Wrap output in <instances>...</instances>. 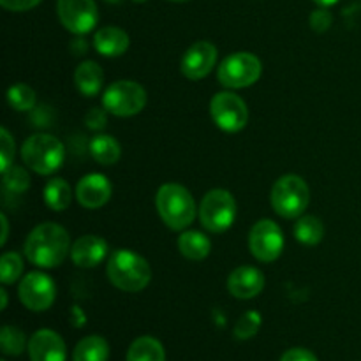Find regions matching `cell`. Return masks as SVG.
Wrapping results in <instances>:
<instances>
[{"label":"cell","instance_id":"1","mask_svg":"<svg viewBox=\"0 0 361 361\" xmlns=\"http://www.w3.org/2000/svg\"><path fill=\"white\" fill-rule=\"evenodd\" d=\"M69 233L55 222H42L32 229L23 245V254L34 267L56 268L71 254Z\"/></svg>","mask_w":361,"mask_h":361},{"label":"cell","instance_id":"2","mask_svg":"<svg viewBox=\"0 0 361 361\" xmlns=\"http://www.w3.org/2000/svg\"><path fill=\"white\" fill-rule=\"evenodd\" d=\"M108 279L116 289L140 293L150 284L152 268L143 256L130 249H118L108 259Z\"/></svg>","mask_w":361,"mask_h":361},{"label":"cell","instance_id":"3","mask_svg":"<svg viewBox=\"0 0 361 361\" xmlns=\"http://www.w3.org/2000/svg\"><path fill=\"white\" fill-rule=\"evenodd\" d=\"M155 207L162 222L173 231H183L196 221V201L192 194L180 183L161 185L155 194Z\"/></svg>","mask_w":361,"mask_h":361},{"label":"cell","instance_id":"4","mask_svg":"<svg viewBox=\"0 0 361 361\" xmlns=\"http://www.w3.org/2000/svg\"><path fill=\"white\" fill-rule=\"evenodd\" d=\"M25 166L37 175H53L66 161V148L59 137L51 134H34L21 147Z\"/></svg>","mask_w":361,"mask_h":361},{"label":"cell","instance_id":"5","mask_svg":"<svg viewBox=\"0 0 361 361\" xmlns=\"http://www.w3.org/2000/svg\"><path fill=\"white\" fill-rule=\"evenodd\" d=\"M310 203V190L305 180L298 175H284L271 189V207L284 219H298Z\"/></svg>","mask_w":361,"mask_h":361},{"label":"cell","instance_id":"6","mask_svg":"<svg viewBox=\"0 0 361 361\" xmlns=\"http://www.w3.org/2000/svg\"><path fill=\"white\" fill-rule=\"evenodd\" d=\"M238 207L233 194L226 189H212L200 204V221L210 233H224L235 224Z\"/></svg>","mask_w":361,"mask_h":361},{"label":"cell","instance_id":"7","mask_svg":"<svg viewBox=\"0 0 361 361\" xmlns=\"http://www.w3.org/2000/svg\"><path fill=\"white\" fill-rule=\"evenodd\" d=\"M263 73V63L254 53L236 51L226 56L217 71V78L226 88H247L256 83Z\"/></svg>","mask_w":361,"mask_h":361},{"label":"cell","instance_id":"8","mask_svg":"<svg viewBox=\"0 0 361 361\" xmlns=\"http://www.w3.org/2000/svg\"><path fill=\"white\" fill-rule=\"evenodd\" d=\"M147 106V92L140 83L118 80L106 88L102 95V108L115 116H134Z\"/></svg>","mask_w":361,"mask_h":361},{"label":"cell","instance_id":"9","mask_svg":"<svg viewBox=\"0 0 361 361\" xmlns=\"http://www.w3.org/2000/svg\"><path fill=\"white\" fill-rule=\"evenodd\" d=\"M210 116L219 129L235 134L245 129L249 122V108L235 92H219L210 101Z\"/></svg>","mask_w":361,"mask_h":361},{"label":"cell","instance_id":"10","mask_svg":"<svg viewBox=\"0 0 361 361\" xmlns=\"http://www.w3.org/2000/svg\"><path fill=\"white\" fill-rule=\"evenodd\" d=\"M249 250L261 263H274L284 250V235L277 222L261 219L249 233Z\"/></svg>","mask_w":361,"mask_h":361},{"label":"cell","instance_id":"11","mask_svg":"<svg viewBox=\"0 0 361 361\" xmlns=\"http://www.w3.org/2000/svg\"><path fill=\"white\" fill-rule=\"evenodd\" d=\"M18 296L23 307L32 312H44L55 303L56 286L49 275L42 271H30L21 279Z\"/></svg>","mask_w":361,"mask_h":361},{"label":"cell","instance_id":"12","mask_svg":"<svg viewBox=\"0 0 361 361\" xmlns=\"http://www.w3.org/2000/svg\"><path fill=\"white\" fill-rule=\"evenodd\" d=\"M56 14L63 28L76 35H85L94 30L99 20V11L94 0H59Z\"/></svg>","mask_w":361,"mask_h":361},{"label":"cell","instance_id":"13","mask_svg":"<svg viewBox=\"0 0 361 361\" xmlns=\"http://www.w3.org/2000/svg\"><path fill=\"white\" fill-rule=\"evenodd\" d=\"M217 63V48L208 41H197L183 53L180 71L187 80L200 81L212 73Z\"/></svg>","mask_w":361,"mask_h":361},{"label":"cell","instance_id":"14","mask_svg":"<svg viewBox=\"0 0 361 361\" xmlns=\"http://www.w3.org/2000/svg\"><path fill=\"white\" fill-rule=\"evenodd\" d=\"M113 187L108 176L101 173H90L83 176L76 185V197L81 207L88 210H97L102 208L109 200H111Z\"/></svg>","mask_w":361,"mask_h":361},{"label":"cell","instance_id":"15","mask_svg":"<svg viewBox=\"0 0 361 361\" xmlns=\"http://www.w3.org/2000/svg\"><path fill=\"white\" fill-rule=\"evenodd\" d=\"M30 361H67V348L63 338L53 330H39L28 341Z\"/></svg>","mask_w":361,"mask_h":361},{"label":"cell","instance_id":"16","mask_svg":"<svg viewBox=\"0 0 361 361\" xmlns=\"http://www.w3.org/2000/svg\"><path fill=\"white\" fill-rule=\"evenodd\" d=\"M108 242L102 236H80L71 247V259L80 268H95L108 257Z\"/></svg>","mask_w":361,"mask_h":361},{"label":"cell","instance_id":"17","mask_svg":"<svg viewBox=\"0 0 361 361\" xmlns=\"http://www.w3.org/2000/svg\"><path fill=\"white\" fill-rule=\"evenodd\" d=\"M264 274L259 268L240 267L228 279V291L238 300H252L264 289Z\"/></svg>","mask_w":361,"mask_h":361},{"label":"cell","instance_id":"18","mask_svg":"<svg viewBox=\"0 0 361 361\" xmlns=\"http://www.w3.org/2000/svg\"><path fill=\"white\" fill-rule=\"evenodd\" d=\"M129 34L120 27L99 28V32H95L94 35V48L108 59L123 55L129 49Z\"/></svg>","mask_w":361,"mask_h":361},{"label":"cell","instance_id":"19","mask_svg":"<svg viewBox=\"0 0 361 361\" xmlns=\"http://www.w3.org/2000/svg\"><path fill=\"white\" fill-rule=\"evenodd\" d=\"M102 81H104V73L94 60H85L74 71V83L85 97L97 95L102 88Z\"/></svg>","mask_w":361,"mask_h":361},{"label":"cell","instance_id":"20","mask_svg":"<svg viewBox=\"0 0 361 361\" xmlns=\"http://www.w3.org/2000/svg\"><path fill=\"white\" fill-rule=\"evenodd\" d=\"M178 250L187 259L201 261L210 254L212 242L201 231H183L178 238Z\"/></svg>","mask_w":361,"mask_h":361},{"label":"cell","instance_id":"21","mask_svg":"<svg viewBox=\"0 0 361 361\" xmlns=\"http://www.w3.org/2000/svg\"><path fill=\"white\" fill-rule=\"evenodd\" d=\"M108 358L109 344L99 335L81 338L73 351V361H108Z\"/></svg>","mask_w":361,"mask_h":361},{"label":"cell","instance_id":"22","mask_svg":"<svg viewBox=\"0 0 361 361\" xmlns=\"http://www.w3.org/2000/svg\"><path fill=\"white\" fill-rule=\"evenodd\" d=\"M126 361H166V351L154 337H140L127 349Z\"/></svg>","mask_w":361,"mask_h":361},{"label":"cell","instance_id":"23","mask_svg":"<svg viewBox=\"0 0 361 361\" xmlns=\"http://www.w3.org/2000/svg\"><path fill=\"white\" fill-rule=\"evenodd\" d=\"M90 155L99 164L113 166L118 162L120 155H122V148H120V143L113 136L99 134L90 141Z\"/></svg>","mask_w":361,"mask_h":361},{"label":"cell","instance_id":"24","mask_svg":"<svg viewBox=\"0 0 361 361\" xmlns=\"http://www.w3.org/2000/svg\"><path fill=\"white\" fill-rule=\"evenodd\" d=\"M293 233H295V238L303 245H317L324 238V224L316 215H305V217H298Z\"/></svg>","mask_w":361,"mask_h":361},{"label":"cell","instance_id":"25","mask_svg":"<svg viewBox=\"0 0 361 361\" xmlns=\"http://www.w3.org/2000/svg\"><path fill=\"white\" fill-rule=\"evenodd\" d=\"M73 201L71 185L63 178H51L44 185V203L53 212H63Z\"/></svg>","mask_w":361,"mask_h":361},{"label":"cell","instance_id":"26","mask_svg":"<svg viewBox=\"0 0 361 361\" xmlns=\"http://www.w3.org/2000/svg\"><path fill=\"white\" fill-rule=\"evenodd\" d=\"M0 349L6 356H20L28 349L27 337L16 326H4L0 330Z\"/></svg>","mask_w":361,"mask_h":361},{"label":"cell","instance_id":"27","mask_svg":"<svg viewBox=\"0 0 361 361\" xmlns=\"http://www.w3.org/2000/svg\"><path fill=\"white\" fill-rule=\"evenodd\" d=\"M7 101L16 111H30L35 106V92L28 85L16 83L7 90Z\"/></svg>","mask_w":361,"mask_h":361},{"label":"cell","instance_id":"28","mask_svg":"<svg viewBox=\"0 0 361 361\" xmlns=\"http://www.w3.org/2000/svg\"><path fill=\"white\" fill-rule=\"evenodd\" d=\"M23 274V259L18 252H6L0 259V282L11 286L20 281Z\"/></svg>","mask_w":361,"mask_h":361},{"label":"cell","instance_id":"29","mask_svg":"<svg viewBox=\"0 0 361 361\" xmlns=\"http://www.w3.org/2000/svg\"><path fill=\"white\" fill-rule=\"evenodd\" d=\"M261 324H263V317L257 310H247L235 324V338L238 341H249V338L256 337L259 331Z\"/></svg>","mask_w":361,"mask_h":361},{"label":"cell","instance_id":"30","mask_svg":"<svg viewBox=\"0 0 361 361\" xmlns=\"http://www.w3.org/2000/svg\"><path fill=\"white\" fill-rule=\"evenodd\" d=\"M2 176L4 187H6L7 190H11V192L21 194L30 187V176H28L27 171H25L23 168H20V166L13 164L7 171L2 173Z\"/></svg>","mask_w":361,"mask_h":361},{"label":"cell","instance_id":"31","mask_svg":"<svg viewBox=\"0 0 361 361\" xmlns=\"http://www.w3.org/2000/svg\"><path fill=\"white\" fill-rule=\"evenodd\" d=\"M0 157H2V164H0V171H7L11 166L14 164V150H16V145H14L13 136L9 134V130L6 127H2L0 130Z\"/></svg>","mask_w":361,"mask_h":361},{"label":"cell","instance_id":"32","mask_svg":"<svg viewBox=\"0 0 361 361\" xmlns=\"http://www.w3.org/2000/svg\"><path fill=\"white\" fill-rule=\"evenodd\" d=\"M309 23L310 27H312V30L323 34V32H326L328 28L331 27V23H334V16H331V13L326 9V7H319V9H316L312 14H310Z\"/></svg>","mask_w":361,"mask_h":361},{"label":"cell","instance_id":"33","mask_svg":"<svg viewBox=\"0 0 361 361\" xmlns=\"http://www.w3.org/2000/svg\"><path fill=\"white\" fill-rule=\"evenodd\" d=\"M104 108H92L90 111L85 116V123H87L88 129L92 130H101L104 129L106 123H108V115H106Z\"/></svg>","mask_w":361,"mask_h":361},{"label":"cell","instance_id":"34","mask_svg":"<svg viewBox=\"0 0 361 361\" xmlns=\"http://www.w3.org/2000/svg\"><path fill=\"white\" fill-rule=\"evenodd\" d=\"M279 361H319L312 351L305 348H293L286 351Z\"/></svg>","mask_w":361,"mask_h":361},{"label":"cell","instance_id":"35","mask_svg":"<svg viewBox=\"0 0 361 361\" xmlns=\"http://www.w3.org/2000/svg\"><path fill=\"white\" fill-rule=\"evenodd\" d=\"M41 0H0V6L7 11H14V13H23V11L34 9Z\"/></svg>","mask_w":361,"mask_h":361},{"label":"cell","instance_id":"36","mask_svg":"<svg viewBox=\"0 0 361 361\" xmlns=\"http://www.w3.org/2000/svg\"><path fill=\"white\" fill-rule=\"evenodd\" d=\"M0 224H2V238H0V245H6L7 238H9V221H7L6 214L0 215Z\"/></svg>","mask_w":361,"mask_h":361},{"label":"cell","instance_id":"37","mask_svg":"<svg viewBox=\"0 0 361 361\" xmlns=\"http://www.w3.org/2000/svg\"><path fill=\"white\" fill-rule=\"evenodd\" d=\"M314 2H316L319 7H330L334 6V4H337L338 0H314Z\"/></svg>","mask_w":361,"mask_h":361},{"label":"cell","instance_id":"38","mask_svg":"<svg viewBox=\"0 0 361 361\" xmlns=\"http://www.w3.org/2000/svg\"><path fill=\"white\" fill-rule=\"evenodd\" d=\"M0 298H2V305H0V309L6 310L7 309V291L6 289H0Z\"/></svg>","mask_w":361,"mask_h":361},{"label":"cell","instance_id":"39","mask_svg":"<svg viewBox=\"0 0 361 361\" xmlns=\"http://www.w3.org/2000/svg\"><path fill=\"white\" fill-rule=\"evenodd\" d=\"M133 2H136V4H143V2H147V0H133Z\"/></svg>","mask_w":361,"mask_h":361},{"label":"cell","instance_id":"40","mask_svg":"<svg viewBox=\"0 0 361 361\" xmlns=\"http://www.w3.org/2000/svg\"><path fill=\"white\" fill-rule=\"evenodd\" d=\"M169 2H187V0H169Z\"/></svg>","mask_w":361,"mask_h":361},{"label":"cell","instance_id":"41","mask_svg":"<svg viewBox=\"0 0 361 361\" xmlns=\"http://www.w3.org/2000/svg\"><path fill=\"white\" fill-rule=\"evenodd\" d=\"M2 361H6V360H2Z\"/></svg>","mask_w":361,"mask_h":361}]
</instances>
